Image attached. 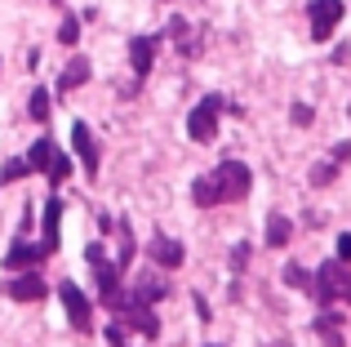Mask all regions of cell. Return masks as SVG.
<instances>
[{
  "label": "cell",
  "mask_w": 351,
  "mask_h": 347,
  "mask_svg": "<svg viewBox=\"0 0 351 347\" xmlns=\"http://www.w3.org/2000/svg\"><path fill=\"white\" fill-rule=\"evenodd\" d=\"M147 254L156 259V267H160V272H173V267H182V259H187L182 241H173V236H160V232H156L152 241H147Z\"/></svg>",
  "instance_id": "8992f818"
},
{
  "label": "cell",
  "mask_w": 351,
  "mask_h": 347,
  "mask_svg": "<svg viewBox=\"0 0 351 347\" xmlns=\"http://www.w3.org/2000/svg\"><path fill=\"white\" fill-rule=\"evenodd\" d=\"M289 236H293V227H289V218H285V214H271V218H267V245H271V250L289 245Z\"/></svg>",
  "instance_id": "9a60e30c"
},
{
  "label": "cell",
  "mask_w": 351,
  "mask_h": 347,
  "mask_svg": "<svg viewBox=\"0 0 351 347\" xmlns=\"http://www.w3.org/2000/svg\"><path fill=\"white\" fill-rule=\"evenodd\" d=\"M71 147H76V156H80V165H85L89 178H98V143H94V134H89V125L85 121H76L71 125Z\"/></svg>",
  "instance_id": "52a82bcc"
},
{
  "label": "cell",
  "mask_w": 351,
  "mask_h": 347,
  "mask_svg": "<svg viewBox=\"0 0 351 347\" xmlns=\"http://www.w3.org/2000/svg\"><path fill=\"white\" fill-rule=\"evenodd\" d=\"M107 347H129V343H125V325H120V321L107 330Z\"/></svg>",
  "instance_id": "cb8c5ba5"
},
{
  "label": "cell",
  "mask_w": 351,
  "mask_h": 347,
  "mask_svg": "<svg viewBox=\"0 0 351 347\" xmlns=\"http://www.w3.org/2000/svg\"><path fill=\"white\" fill-rule=\"evenodd\" d=\"M249 182H254V174H249L245 160H223L214 174H205V178L191 182V200H196L200 209L227 205V200H245L249 196Z\"/></svg>",
  "instance_id": "6da1fadb"
},
{
  "label": "cell",
  "mask_w": 351,
  "mask_h": 347,
  "mask_svg": "<svg viewBox=\"0 0 351 347\" xmlns=\"http://www.w3.org/2000/svg\"><path fill=\"white\" fill-rule=\"evenodd\" d=\"M53 152H58V147H53V143H49V139H40V143H36V147H32V152H27V165H32V169H49V160H53Z\"/></svg>",
  "instance_id": "e0dca14e"
},
{
  "label": "cell",
  "mask_w": 351,
  "mask_h": 347,
  "mask_svg": "<svg viewBox=\"0 0 351 347\" xmlns=\"http://www.w3.org/2000/svg\"><path fill=\"white\" fill-rule=\"evenodd\" d=\"M49 245H27V241H14V250L5 254V267H14V272H32V267H40L45 259H49Z\"/></svg>",
  "instance_id": "ba28073f"
},
{
  "label": "cell",
  "mask_w": 351,
  "mask_h": 347,
  "mask_svg": "<svg viewBox=\"0 0 351 347\" xmlns=\"http://www.w3.org/2000/svg\"><path fill=\"white\" fill-rule=\"evenodd\" d=\"M156 36H134L129 40V62H134V76H147L152 71V62H156Z\"/></svg>",
  "instance_id": "7c38bea8"
},
{
  "label": "cell",
  "mask_w": 351,
  "mask_h": 347,
  "mask_svg": "<svg viewBox=\"0 0 351 347\" xmlns=\"http://www.w3.org/2000/svg\"><path fill=\"white\" fill-rule=\"evenodd\" d=\"M293 125H311V107L307 103H293Z\"/></svg>",
  "instance_id": "d4e9b609"
},
{
  "label": "cell",
  "mask_w": 351,
  "mask_h": 347,
  "mask_svg": "<svg viewBox=\"0 0 351 347\" xmlns=\"http://www.w3.org/2000/svg\"><path fill=\"white\" fill-rule=\"evenodd\" d=\"M214 347H218V343H214Z\"/></svg>",
  "instance_id": "83f0119b"
},
{
  "label": "cell",
  "mask_w": 351,
  "mask_h": 347,
  "mask_svg": "<svg viewBox=\"0 0 351 347\" xmlns=\"http://www.w3.org/2000/svg\"><path fill=\"white\" fill-rule=\"evenodd\" d=\"M23 174H32V165H27V160H9V165L0 169V182H14V178H23Z\"/></svg>",
  "instance_id": "7402d4cb"
},
{
  "label": "cell",
  "mask_w": 351,
  "mask_h": 347,
  "mask_svg": "<svg viewBox=\"0 0 351 347\" xmlns=\"http://www.w3.org/2000/svg\"><path fill=\"white\" fill-rule=\"evenodd\" d=\"M285 285H293V289H311V272H302L298 263H289V267H285Z\"/></svg>",
  "instance_id": "d6986e66"
},
{
  "label": "cell",
  "mask_w": 351,
  "mask_h": 347,
  "mask_svg": "<svg viewBox=\"0 0 351 347\" xmlns=\"http://www.w3.org/2000/svg\"><path fill=\"white\" fill-rule=\"evenodd\" d=\"M27 107H32V121H45V116H49V94H45V89H36Z\"/></svg>",
  "instance_id": "44dd1931"
},
{
  "label": "cell",
  "mask_w": 351,
  "mask_h": 347,
  "mask_svg": "<svg viewBox=\"0 0 351 347\" xmlns=\"http://www.w3.org/2000/svg\"><path fill=\"white\" fill-rule=\"evenodd\" d=\"M165 294H169V280H165L160 272H138V280H134V298L138 303H160Z\"/></svg>",
  "instance_id": "8fae6325"
},
{
  "label": "cell",
  "mask_w": 351,
  "mask_h": 347,
  "mask_svg": "<svg viewBox=\"0 0 351 347\" xmlns=\"http://www.w3.org/2000/svg\"><path fill=\"white\" fill-rule=\"evenodd\" d=\"M334 174H338V160L329 156L325 165H316V169H311V187H325V182H334Z\"/></svg>",
  "instance_id": "ffe728a7"
},
{
  "label": "cell",
  "mask_w": 351,
  "mask_h": 347,
  "mask_svg": "<svg viewBox=\"0 0 351 347\" xmlns=\"http://www.w3.org/2000/svg\"><path fill=\"white\" fill-rule=\"evenodd\" d=\"M338 263H351V236H338Z\"/></svg>",
  "instance_id": "484cf974"
},
{
  "label": "cell",
  "mask_w": 351,
  "mask_h": 347,
  "mask_svg": "<svg viewBox=\"0 0 351 347\" xmlns=\"http://www.w3.org/2000/svg\"><path fill=\"white\" fill-rule=\"evenodd\" d=\"M316 330H320V339H325V347H343V316L325 312V316L316 321Z\"/></svg>",
  "instance_id": "2e32d148"
},
{
  "label": "cell",
  "mask_w": 351,
  "mask_h": 347,
  "mask_svg": "<svg viewBox=\"0 0 351 347\" xmlns=\"http://www.w3.org/2000/svg\"><path fill=\"white\" fill-rule=\"evenodd\" d=\"M45 174H49V182H62V178L71 174V156H62V152H53V160H49V169H45Z\"/></svg>",
  "instance_id": "ac0fdd59"
},
{
  "label": "cell",
  "mask_w": 351,
  "mask_h": 347,
  "mask_svg": "<svg viewBox=\"0 0 351 347\" xmlns=\"http://www.w3.org/2000/svg\"><path fill=\"white\" fill-rule=\"evenodd\" d=\"M85 259H89V267H94V276H98V294L107 298V294H112V289L120 285V267H116V263H107L103 245H89Z\"/></svg>",
  "instance_id": "9c48e42d"
},
{
  "label": "cell",
  "mask_w": 351,
  "mask_h": 347,
  "mask_svg": "<svg viewBox=\"0 0 351 347\" xmlns=\"http://www.w3.org/2000/svg\"><path fill=\"white\" fill-rule=\"evenodd\" d=\"M58 40H62V45H76V40H80V23H76V18H67V23L58 27Z\"/></svg>",
  "instance_id": "603a6c76"
},
{
  "label": "cell",
  "mask_w": 351,
  "mask_h": 347,
  "mask_svg": "<svg viewBox=\"0 0 351 347\" xmlns=\"http://www.w3.org/2000/svg\"><path fill=\"white\" fill-rule=\"evenodd\" d=\"M89 80V58L85 53H76V58L62 67V76H58V94H71V89H80Z\"/></svg>",
  "instance_id": "4fadbf2b"
},
{
  "label": "cell",
  "mask_w": 351,
  "mask_h": 347,
  "mask_svg": "<svg viewBox=\"0 0 351 347\" xmlns=\"http://www.w3.org/2000/svg\"><path fill=\"white\" fill-rule=\"evenodd\" d=\"M307 18H311V36H316V40H329L334 27L343 23V0H311Z\"/></svg>",
  "instance_id": "277c9868"
},
{
  "label": "cell",
  "mask_w": 351,
  "mask_h": 347,
  "mask_svg": "<svg viewBox=\"0 0 351 347\" xmlns=\"http://www.w3.org/2000/svg\"><path fill=\"white\" fill-rule=\"evenodd\" d=\"M347 156H351V143H338V147H334V160H338V165H343Z\"/></svg>",
  "instance_id": "4316f807"
},
{
  "label": "cell",
  "mask_w": 351,
  "mask_h": 347,
  "mask_svg": "<svg viewBox=\"0 0 351 347\" xmlns=\"http://www.w3.org/2000/svg\"><path fill=\"white\" fill-rule=\"evenodd\" d=\"M5 294L14 298V303H40V298H45V276H40V272H23V276L9 280Z\"/></svg>",
  "instance_id": "30bf717a"
},
{
  "label": "cell",
  "mask_w": 351,
  "mask_h": 347,
  "mask_svg": "<svg viewBox=\"0 0 351 347\" xmlns=\"http://www.w3.org/2000/svg\"><path fill=\"white\" fill-rule=\"evenodd\" d=\"M218 116H223V98H218V94L200 98V103L191 107V116H187V134H191L196 143H214V134H218Z\"/></svg>",
  "instance_id": "3957f363"
},
{
  "label": "cell",
  "mask_w": 351,
  "mask_h": 347,
  "mask_svg": "<svg viewBox=\"0 0 351 347\" xmlns=\"http://www.w3.org/2000/svg\"><path fill=\"white\" fill-rule=\"evenodd\" d=\"M311 294H316L325 307L338 303V298H347V303H351V267H347V263H338V259L325 263V267L311 276Z\"/></svg>",
  "instance_id": "7a4b0ae2"
},
{
  "label": "cell",
  "mask_w": 351,
  "mask_h": 347,
  "mask_svg": "<svg viewBox=\"0 0 351 347\" xmlns=\"http://www.w3.org/2000/svg\"><path fill=\"white\" fill-rule=\"evenodd\" d=\"M58 218H62V200L49 196L45 200V245L49 250H58Z\"/></svg>",
  "instance_id": "5bb4252c"
},
{
  "label": "cell",
  "mask_w": 351,
  "mask_h": 347,
  "mask_svg": "<svg viewBox=\"0 0 351 347\" xmlns=\"http://www.w3.org/2000/svg\"><path fill=\"white\" fill-rule=\"evenodd\" d=\"M58 298H62V307H67V316H71V325H76L80 334L94 325V312H89V298L76 289V280H62L58 285Z\"/></svg>",
  "instance_id": "5b68a950"
}]
</instances>
